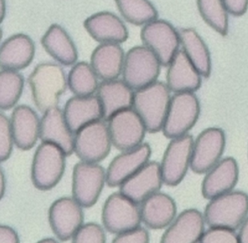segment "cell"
I'll return each instance as SVG.
<instances>
[{
  "label": "cell",
  "instance_id": "obj_1",
  "mask_svg": "<svg viewBox=\"0 0 248 243\" xmlns=\"http://www.w3.org/2000/svg\"><path fill=\"white\" fill-rule=\"evenodd\" d=\"M29 84L34 104L43 113L58 107L68 86L63 68L50 62L37 65L29 78Z\"/></svg>",
  "mask_w": 248,
  "mask_h": 243
},
{
  "label": "cell",
  "instance_id": "obj_2",
  "mask_svg": "<svg viewBox=\"0 0 248 243\" xmlns=\"http://www.w3.org/2000/svg\"><path fill=\"white\" fill-rule=\"evenodd\" d=\"M170 92L166 84L159 81L135 91L133 108L148 132L162 130L172 98Z\"/></svg>",
  "mask_w": 248,
  "mask_h": 243
},
{
  "label": "cell",
  "instance_id": "obj_3",
  "mask_svg": "<svg viewBox=\"0 0 248 243\" xmlns=\"http://www.w3.org/2000/svg\"><path fill=\"white\" fill-rule=\"evenodd\" d=\"M204 221L209 227L235 230L248 216V195L232 191L210 199L204 209Z\"/></svg>",
  "mask_w": 248,
  "mask_h": 243
},
{
  "label": "cell",
  "instance_id": "obj_4",
  "mask_svg": "<svg viewBox=\"0 0 248 243\" xmlns=\"http://www.w3.org/2000/svg\"><path fill=\"white\" fill-rule=\"evenodd\" d=\"M67 156L59 147L42 142L36 150L31 165V181L38 190H51L63 177Z\"/></svg>",
  "mask_w": 248,
  "mask_h": 243
},
{
  "label": "cell",
  "instance_id": "obj_5",
  "mask_svg": "<svg viewBox=\"0 0 248 243\" xmlns=\"http://www.w3.org/2000/svg\"><path fill=\"white\" fill-rule=\"evenodd\" d=\"M161 66L159 59L144 46L132 48L124 58L123 81L134 91L141 89L156 82Z\"/></svg>",
  "mask_w": 248,
  "mask_h": 243
},
{
  "label": "cell",
  "instance_id": "obj_6",
  "mask_svg": "<svg viewBox=\"0 0 248 243\" xmlns=\"http://www.w3.org/2000/svg\"><path fill=\"white\" fill-rule=\"evenodd\" d=\"M200 113L198 99L194 93H176L171 98L162 132L170 139L188 135Z\"/></svg>",
  "mask_w": 248,
  "mask_h": 243
},
{
  "label": "cell",
  "instance_id": "obj_7",
  "mask_svg": "<svg viewBox=\"0 0 248 243\" xmlns=\"http://www.w3.org/2000/svg\"><path fill=\"white\" fill-rule=\"evenodd\" d=\"M111 146L108 125L101 120L90 123L75 134L74 153L81 161L99 164L108 156Z\"/></svg>",
  "mask_w": 248,
  "mask_h": 243
},
{
  "label": "cell",
  "instance_id": "obj_8",
  "mask_svg": "<svg viewBox=\"0 0 248 243\" xmlns=\"http://www.w3.org/2000/svg\"><path fill=\"white\" fill-rule=\"evenodd\" d=\"M102 221L107 231L120 234L140 227V208L121 192L112 193L104 202Z\"/></svg>",
  "mask_w": 248,
  "mask_h": 243
},
{
  "label": "cell",
  "instance_id": "obj_9",
  "mask_svg": "<svg viewBox=\"0 0 248 243\" xmlns=\"http://www.w3.org/2000/svg\"><path fill=\"white\" fill-rule=\"evenodd\" d=\"M107 183V171L96 163L80 161L74 167L72 197L82 207L93 206Z\"/></svg>",
  "mask_w": 248,
  "mask_h": 243
},
{
  "label": "cell",
  "instance_id": "obj_10",
  "mask_svg": "<svg viewBox=\"0 0 248 243\" xmlns=\"http://www.w3.org/2000/svg\"><path fill=\"white\" fill-rule=\"evenodd\" d=\"M140 38L145 47L159 59L162 66H168L178 52L179 33L165 20L156 19L142 29Z\"/></svg>",
  "mask_w": 248,
  "mask_h": 243
},
{
  "label": "cell",
  "instance_id": "obj_11",
  "mask_svg": "<svg viewBox=\"0 0 248 243\" xmlns=\"http://www.w3.org/2000/svg\"><path fill=\"white\" fill-rule=\"evenodd\" d=\"M107 122L113 146L119 151H130L143 143L147 130L133 108L116 113Z\"/></svg>",
  "mask_w": 248,
  "mask_h": 243
},
{
  "label": "cell",
  "instance_id": "obj_12",
  "mask_svg": "<svg viewBox=\"0 0 248 243\" xmlns=\"http://www.w3.org/2000/svg\"><path fill=\"white\" fill-rule=\"evenodd\" d=\"M194 141L189 135L171 139L160 164L162 179L167 186L179 184L191 168Z\"/></svg>",
  "mask_w": 248,
  "mask_h": 243
},
{
  "label": "cell",
  "instance_id": "obj_13",
  "mask_svg": "<svg viewBox=\"0 0 248 243\" xmlns=\"http://www.w3.org/2000/svg\"><path fill=\"white\" fill-rule=\"evenodd\" d=\"M226 145L222 129L208 128L194 141L191 170L197 174L207 173L221 160Z\"/></svg>",
  "mask_w": 248,
  "mask_h": 243
},
{
  "label": "cell",
  "instance_id": "obj_14",
  "mask_svg": "<svg viewBox=\"0 0 248 243\" xmlns=\"http://www.w3.org/2000/svg\"><path fill=\"white\" fill-rule=\"evenodd\" d=\"M48 215L52 231L62 241L73 238L83 226L82 207L73 197H62L55 201Z\"/></svg>",
  "mask_w": 248,
  "mask_h": 243
},
{
  "label": "cell",
  "instance_id": "obj_15",
  "mask_svg": "<svg viewBox=\"0 0 248 243\" xmlns=\"http://www.w3.org/2000/svg\"><path fill=\"white\" fill-rule=\"evenodd\" d=\"M152 150L149 144L123 151L113 158L107 170V183L110 187H120L149 161Z\"/></svg>",
  "mask_w": 248,
  "mask_h": 243
},
{
  "label": "cell",
  "instance_id": "obj_16",
  "mask_svg": "<svg viewBox=\"0 0 248 243\" xmlns=\"http://www.w3.org/2000/svg\"><path fill=\"white\" fill-rule=\"evenodd\" d=\"M163 183L160 164L149 161L120 186V192L139 205L159 192Z\"/></svg>",
  "mask_w": 248,
  "mask_h": 243
},
{
  "label": "cell",
  "instance_id": "obj_17",
  "mask_svg": "<svg viewBox=\"0 0 248 243\" xmlns=\"http://www.w3.org/2000/svg\"><path fill=\"white\" fill-rule=\"evenodd\" d=\"M204 215L197 209H187L167 227L160 243H199L204 234Z\"/></svg>",
  "mask_w": 248,
  "mask_h": 243
},
{
  "label": "cell",
  "instance_id": "obj_18",
  "mask_svg": "<svg viewBox=\"0 0 248 243\" xmlns=\"http://www.w3.org/2000/svg\"><path fill=\"white\" fill-rule=\"evenodd\" d=\"M84 27L95 41L101 44H121L128 38L129 33L123 21L112 13L103 11L88 17Z\"/></svg>",
  "mask_w": 248,
  "mask_h": 243
},
{
  "label": "cell",
  "instance_id": "obj_19",
  "mask_svg": "<svg viewBox=\"0 0 248 243\" xmlns=\"http://www.w3.org/2000/svg\"><path fill=\"white\" fill-rule=\"evenodd\" d=\"M73 134L66 123L63 110L56 107L43 113L40 123L42 142L59 147L68 156L74 153Z\"/></svg>",
  "mask_w": 248,
  "mask_h": 243
},
{
  "label": "cell",
  "instance_id": "obj_20",
  "mask_svg": "<svg viewBox=\"0 0 248 243\" xmlns=\"http://www.w3.org/2000/svg\"><path fill=\"white\" fill-rule=\"evenodd\" d=\"M238 177L239 168L235 159L229 157L220 160L206 173L202 184V196L210 200L232 191Z\"/></svg>",
  "mask_w": 248,
  "mask_h": 243
},
{
  "label": "cell",
  "instance_id": "obj_21",
  "mask_svg": "<svg viewBox=\"0 0 248 243\" xmlns=\"http://www.w3.org/2000/svg\"><path fill=\"white\" fill-rule=\"evenodd\" d=\"M135 91L124 81L113 80L99 84L97 97L103 110V119L109 120L116 113L133 108Z\"/></svg>",
  "mask_w": 248,
  "mask_h": 243
},
{
  "label": "cell",
  "instance_id": "obj_22",
  "mask_svg": "<svg viewBox=\"0 0 248 243\" xmlns=\"http://www.w3.org/2000/svg\"><path fill=\"white\" fill-rule=\"evenodd\" d=\"M10 121L17 148L22 151L34 148L40 139L41 123L37 113L29 106H18L13 111Z\"/></svg>",
  "mask_w": 248,
  "mask_h": 243
},
{
  "label": "cell",
  "instance_id": "obj_23",
  "mask_svg": "<svg viewBox=\"0 0 248 243\" xmlns=\"http://www.w3.org/2000/svg\"><path fill=\"white\" fill-rule=\"evenodd\" d=\"M35 55V46L31 37L16 34L5 40L0 49L2 69L19 71L30 66Z\"/></svg>",
  "mask_w": 248,
  "mask_h": 243
},
{
  "label": "cell",
  "instance_id": "obj_24",
  "mask_svg": "<svg viewBox=\"0 0 248 243\" xmlns=\"http://www.w3.org/2000/svg\"><path fill=\"white\" fill-rule=\"evenodd\" d=\"M168 67L166 84L170 91L194 93L201 87L202 76L183 51H178Z\"/></svg>",
  "mask_w": 248,
  "mask_h": 243
},
{
  "label": "cell",
  "instance_id": "obj_25",
  "mask_svg": "<svg viewBox=\"0 0 248 243\" xmlns=\"http://www.w3.org/2000/svg\"><path fill=\"white\" fill-rule=\"evenodd\" d=\"M68 126L74 134L90 123L103 119V110L97 96L69 99L63 110Z\"/></svg>",
  "mask_w": 248,
  "mask_h": 243
},
{
  "label": "cell",
  "instance_id": "obj_26",
  "mask_svg": "<svg viewBox=\"0 0 248 243\" xmlns=\"http://www.w3.org/2000/svg\"><path fill=\"white\" fill-rule=\"evenodd\" d=\"M125 54L120 44H100L91 54V64L98 79H118L123 73Z\"/></svg>",
  "mask_w": 248,
  "mask_h": 243
},
{
  "label": "cell",
  "instance_id": "obj_27",
  "mask_svg": "<svg viewBox=\"0 0 248 243\" xmlns=\"http://www.w3.org/2000/svg\"><path fill=\"white\" fill-rule=\"evenodd\" d=\"M140 214L146 226L162 229L169 226L176 218V204L169 195L159 191L141 204Z\"/></svg>",
  "mask_w": 248,
  "mask_h": 243
},
{
  "label": "cell",
  "instance_id": "obj_28",
  "mask_svg": "<svg viewBox=\"0 0 248 243\" xmlns=\"http://www.w3.org/2000/svg\"><path fill=\"white\" fill-rule=\"evenodd\" d=\"M46 52L56 62L64 66L77 63L78 52L67 32L59 24L49 27L41 40Z\"/></svg>",
  "mask_w": 248,
  "mask_h": 243
},
{
  "label": "cell",
  "instance_id": "obj_29",
  "mask_svg": "<svg viewBox=\"0 0 248 243\" xmlns=\"http://www.w3.org/2000/svg\"><path fill=\"white\" fill-rule=\"evenodd\" d=\"M183 52L202 76L207 78L211 73L212 65L207 45L196 30L183 29L179 32Z\"/></svg>",
  "mask_w": 248,
  "mask_h": 243
},
{
  "label": "cell",
  "instance_id": "obj_30",
  "mask_svg": "<svg viewBox=\"0 0 248 243\" xmlns=\"http://www.w3.org/2000/svg\"><path fill=\"white\" fill-rule=\"evenodd\" d=\"M68 87L75 96L89 97L98 91V78L90 64L78 62L74 65L67 78Z\"/></svg>",
  "mask_w": 248,
  "mask_h": 243
},
{
  "label": "cell",
  "instance_id": "obj_31",
  "mask_svg": "<svg viewBox=\"0 0 248 243\" xmlns=\"http://www.w3.org/2000/svg\"><path fill=\"white\" fill-rule=\"evenodd\" d=\"M124 20L136 26L146 25L157 18L158 13L149 0H115Z\"/></svg>",
  "mask_w": 248,
  "mask_h": 243
},
{
  "label": "cell",
  "instance_id": "obj_32",
  "mask_svg": "<svg viewBox=\"0 0 248 243\" xmlns=\"http://www.w3.org/2000/svg\"><path fill=\"white\" fill-rule=\"evenodd\" d=\"M197 8L206 24L222 36L229 33V12L223 0H197Z\"/></svg>",
  "mask_w": 248,
  "mask_h": 243
},
{
  "label": "cell",
  "instance_id": "obj_33",
  "mask_svg": "<svg viewBox=\"0 0 248 243\" xmlns=\"http://www.w3.org/2000/svg\"><path fill=\"white\" fill-rule=\"evenodd\" d=\"M24 88V78L18 71L2 69L0 72V108L8 110L15 107Z\"/></svg>",
  "mask_w": 248,
  "mask_h": 243
},
{
  "label": "cell",
  "instance_id": "obj_34",
  "mask_svg": "<svg viewBox=\"0 0 248 243\" xmlns=\"http://www.w3.org/2000/svg\"><path fill=\"white\" fill-rule=\"evenodd\" d=\"M15 145L11 121L5 114H0V160L1 162L9 159Z\"/></svg>",
  "mask_w": 248,
  "mask_h": 243
},
{
  "label": "cell",
  "instance_id": "obj_35",
  "mask_svg": "<svg viewBox=\"0 0 248 243\" xmlns=\"http://www.w3.org/2000/svg\"><path fill=\"white\" fill-rule=\"evenodd\" d=\"M72 243H106L105 232L98 224L88 223L75 234Z\"/></svg>",
  "mask_w": 248,
  "mask_h": 243
},
{
  "label": "cell",
  "instance_id": "obj_36",
  "mask_svg": "<svg viewBox=\"0 0 248 243\" xmlns=\"http://www.w3.org/2000/svg\"><path fill=\"white\" fill-rule=\"evenodd\" d=\"M199 243H239L235 231L220 227H210L204 231Z\"/></svg>",
  "mask_w": 248,
  "mask_h": 243
},
{
  "label": "cell",
  "instance_id": "obj_37",
  "mask_svg": "<svg viewBox=\"0 0 248 243\" xmlns=\"http://www.w3.org/2000/svg\"><path fill=\"white\" fill-rule=\"evenodd\" d=\"M112 243H149L147 230L139 227L136 229L117 234Z\"/></svg>",
  "mask_w": 248,
  "mask_h": 243
},
{
  "label": "cell",
  "instance_id": "obj_38",
  "mask_svg": "<svg viewBox=\"0 0 248 243\" xmlns=\"http://www.w3.org/2000/svg\"><path fill=\"white\" fill-rule=\"evenodd\" d=\"M229 14L234 17L243 16L248 11V0H223Z\"/></svg>",
  "mask_w": 248,
  "mask_h": 243
},
{
  "label": "cell",
  "instance_id": "obj_39",
  "mask_svg": "<svg viewBox=\"0 0 248 243\" xmlns=\"http://www.w3.org/2000/svg\"><path fill=\"white\" fill-rule=\"evenodd\" d=\"M0 243H20L16 231L6 225L0 226Z\"/></svg>",
  "mask_w": 248,
  "mask_h": 243
},
{
  "label": "cell",
  "instance_id": "obj_40",
  "mask_svg": "<svg viewBox=\"0 0 248 243\" xmlns=\"http://www.w3.org/2000/svg\"><path fill=\"white\" fill-rule=\"evenodd\" d=\"M239 243H248V216L239 228Z\"/></svg>",
  "mask_w": 248,
  "mask_h": 243
},
{
  "label": "cell",
  "instance_id": "obj_41",
  "mask_svg": "<svg viewBox=\"0 0 248 243\" xmlns=\"http://www.w3.org/2000/svg\"><path fill=\"white\" fill-rule=\"evenodd\" d=\"M6 191V177L2 170L0 171V191H1V198H3Z\"/></svg>",
  "mask_w": 248,
  "mask_h": 243
},
{
  "label": "cell",
  "instance_id": "obj_42",
  "mask_svg": "<svg viewBox=\"0 0 248 243\" xmlns=\"http://www.w3.org/2000/svg\"><path fill=\"white\" fill-rule=\"evenodd\" d=\"M0 13H1V21H3L6 14V1L5 0H0Z\"/></svg>",
  "mask_w": 248,
  "mask_h": 243
},
{
  "label": "cell",
  "instance_id": "obj_43",
  "mask_svg": "<svg viewBox=\"0 0 248 243\" xmlns=\"http://www.w3.org/2000/svg\"><path fill=\"white\" fill-rule=\"evenodd\" d=\"M37 243H59L56 240L53 238H45L40 240Z\"/></svg>",
  "mask_w": 248,
  "mask_h": 243
}]
</instances>
